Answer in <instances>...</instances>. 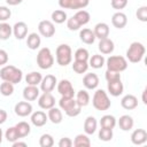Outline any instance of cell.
<instances>
[{"mask_svg": "<svg viewBox=\"0 0 147 147\" xmlns=\"http://www.w3.org/2000/svg\"><path fill=\"white\" fill-rule=\"evenodd\" d=\"M56 87H57V92L61 94V96H64V98H74L75 90H74V86L70 83V80H68V79H61L56 84Z\"/></svg>", "mask_w": 147, "mask_h": 147, "instance_id": "cell-10", "label": "cell"}, {"mask_svg": "<svg viewBox=\"0 0 147 147\" xmlns=\"http://www.w3.org/2000/svg\"><path fill=\"white\" fill-rule=\"evenodd\" d=\"M5 138L7 139L8 142H11V144H13L14 141L18 140V139H20V136H18V133H17V131H16V127H15V126L8 127L7 131L5 132Z\"/></svg>", "mask_w": 147, "mask_h": 147, "instance_id": "cell-39", "label": "cell"}, {"mask_svg": "<svg viewBox=\"0 0 147 147\" xmlns=\"http://www.w3.org/2000/svg\"><path fill=\"white\" fill-rule=\"evenodd\" d=\"M105 77H106V80L107 82L116 80V79H121V74L117 72V71H113V70H108L107 69V71L105 74Z\"/></svg>", "mask_w": 147, "mask_h": 147, "instance_id": "cell-47", "label": "cell"}, {"mask_svg": "<svg viewBox=\"0 0 147 147\" xmlns=\"http://www.w3.org/2000/svg\"><path fill=\"white\" fill-rule=\"evenodd\" d=\"M134 125V121L130 115H122L118 119V126L123 131H130Z\"/></svg>", "mask_w": 147, "mask_h": 147, "instance_id": "cell-26", "label": "cell"}, {"mask_svg": "<svg viewBox=\"0 0 147 147\" xmlns=\"http://www.w3.org/2000/svg\"><path fill=\"white\" fill-rule=\"evenodd\" d=\"M111 24L116 29H123L127 24V16L122 11H117L111 16Z\"/></svg>", "mask_w": 147, "mask_h": 147, "instance_id": "cell-18", "label": "cell"}, {"mask_svg": "<svg viewBox=\"0 0 147 147\" xmlns=\"http://www.w3.org/2000/svg\"><path fill=\"white\" fill-rule=\"evenodd\" d=\"M38 31L39 34H41L45 38H51L55 34V25L52 21L42 20L38 24Z\"/></svg>", "mask_w": 147, "mask_h": 147, "instance_id": "cell-9", "label": "cell"}, {"mask_svg": "<svg viewBox=\"0 0 147 147\" xmlns=\"http://www.w3.org/2000/svg\"><path fill=\"white\" fill-rule=\"evenodd\" d=\"M55 57H56L57 64L61 65V67H65V65L70 64L71 61H72L71 47L69 45H67V44L59 45L56 51H55Z\"/></svg>", "mask_w": 147, "mask_h": 147, "instance_id": "cell-5", "label": "cell"}, {"mask_svg": "<svg viewBox=\"0 0 147 147\" xmlns=\"http://www.w3.org/2000/svg\"><path fill=\"white\" fill-rule=\"evenodd\" d=\"M11 16V10L6 6H0V22H6Z\"/></svg>", "mask_w": 147, "mask_h": 147, "instance_id": "cell-44", "label": "cell"}, {"mask_svg": "<svg viewBox=\"0 0 147 147\" xmlns=\"http://www.w3.org/2000/svg\"><path fill=\"white\" fill-rule=\"evenodd\" d=\"M90 3V0H59V6L62 9H84Z\"/></svg>", "mask_w": 147, "mask_h": 147, "instance_id": "cell-8", "label": "cell"}, {"mask_svg": "<svg viewBox=\"0 0 147 147\" xmlns=\"http://www.w3.org/2000/svg\"><path fill=\"white\" fill-rule=\"evenodd\" d=\"M13 34L16 39H24L28 36V25L25 22H17L13 26Z\"/></svg>", "mask_w": 147, "mask_h": 147, "instance_id": "cell-16", "label": "cell"}, {"mask_svg": "<svg viewBox=\"0 0 147 147\" xmlns=\"http://www.w3.org/2000/svg\"><path fill=\"white\" fill-rule=\"evenodd\" d=\"M57 84V79L53 75H46L40 82V90L42 92H52Z\"/></svg>", "mask_w": 147, "mask_h": 147, "instance_id": "cell-13", "label": "cell"}, {"mask_svg": "<svg viewBox=\"0 0 147 147\" xmlns=\"http://www.w3.org/2000/svg\"><path fill=\"white\" fill-rule=\"evenodd\" d=\"M113 129H107V127H101L99 131V139L102 141H109L113 139Z\"/></svg>", "mask_w": 147, "mask_h": 147, "instance_id": "cell-42", "label": "cell"}, {"mask_svg": "<svg viewBox=\"0 0 147 147\" xmlns=\"http://www.w3.org/2000/svg\"><path fill=\"white\" fill-rule=\"evenodd\" d=\"M137 18L141 22H147V6H141L138 8L137 13Z\"/></svg>", "mask_w": 147, "mask_h": 147, "instance_id": "cell-45", "label": "cell"}, {"mask_svg": "<svg viewBox=\"0 0 147 147\" xmlns=\"http://www.w3.org/2000/svg\"><path fill=\"white\" fill-rule=\"evenodd\" d=\"M92 105L96 110L105 111V110H108L110 108L111 101H110L106 91L96 90L93 94V98H92Z\"/></svg>", "mask_w": 147, "mask_h": 147, "instance_id": "cell-4", "label": "cell"}, {"mask_svg": "<svg viewBox=\"0 0 147 147\" xmlns=\"http://www.w3.org/2000/svg\"><path fill=\"white\" fill-rule=\"evenodd\" d=\"M76 101L77 103L83 108L90 103V94L86 90H79L76 94Z\"/></svg>", "mask_w": 147, "mask_h": 147, "instance_id": "cell-32", "label": "cell"}, {"mask_svg": "<svg viewBox=\"0 0 147 147\" xmlns=\"http://www.w3.org/2000/svg\"><path fill=\"white\" fill-rule=\"evenodd\" d=\"M98 48L101 52V54H111L114 52L115 45H114V41L110 38L107 37V38L100 39L99 45H98Z\"/></svg>", "mask_w": 147, "mask_h": 147, "instance_id": "cell-19", "label": "cell"}, {"mask_svg": "<svg viewBox=\"0 0 147 147\" xmlns=\"http://www.w3.org/2000/svg\"><path fill=\"white\" fill-rule=\"evenodd\" d=\"M83 85L85 86V88L87 90H95L99 85V77L94 72H90L86 74L83 78Z\"/></svg>", "mask_w": 147, "mask_h": 147, "instance_id": "cell-15", "label": "cell"}, {"mask_svg": "<svg viewBox=\"0 0 147 147\" xmlns=\"http://www.w3.org/2000/svg\"><path fill=\"white\" fill-rule=\"evenodd\" d=\"M7 111L3 110V109H0V124H3L7 119Z\"/></svg>", "mask_w": 147, "mask_h": 147, "instance_id": "cell-51", "label": "cell"}, {"mask_svg": "<svg viewBox=\"0 0 147 147\" xmlns=\"http://www.w3.org/2000/svg\"><path fill=\"white\" fill-rule=\"evenodd\" d=\"M23 0H6V2L9 5V6H16V5H20Z\"/></svg>", "mask_w": 147, "mask_h": 147, "instance_id": "cell-52", "label": "cell"}, {"mask_svg": "<svg viewBox=\"0 0 147 147\" xmlns=\"http://www.w3.org/2000/svg\"><path fill=\"white\" fill-rule=\"evenodd\" d=\"M79 38H80V40H82L84 44H86V45H91V44H93L94 40L96 39L95 36H94L93 30L87 29V28H84L83 30L79 31Z\"/></svg>", "mask_w": 147, "mask_h": 147, "instance_id": "cell-25", "label": "cell"}, {"mask_svg": "<svg viewBox=\"0 0 147 147\" xmlns=\"http://www.w3.org/2000/svg\"><path fill=\"white\" fill-rule=\"evenodd\" d=\"M15 127H16V131H17V133H18V136H20V138H24V137L29 136V134H30V132H31L30 124H29V123H26V122H24V121L18 122V123L15 125Z\"/></svg>", "mask_w": 147, "mask_h": 147, "instance_id": "cell-35", "label": "cell"}, {"mask_svg": "<svg viewBox=\"0 0 147 147\" xmlns=\"http://www.w3.org/2000/svg\"><path fill=\"white\" fill-rule=\"evenodd\" d=\"M65 22H67V26H68V29L70 31H77V30L80 29V25L78 24V22L75 20L74 16H71L70 18H67Z\"/></svg>", "mask_w": 147, "mask_h": 147, "instance_id": "cell-46", "label": "cell"}, {"mask_svg": "<svg viewBox=\"0 0 147 147\" xmlns=\"http://www.w3.org/2000/svg\"><path fill=\"white\" fill-rule=\"evenodd\" d=\"M126 5H127V0H111V7L117 10L125 8Z\"/></svg>", "mask_w": 147, "mask_h": 147, "instance_id": "cell-48", "label": "cell"}, {"mask_svg": "<svg viewBox=\"0 0 147 147\" xmlns=\"http://www.w3.org/2000/svg\"><path fill=\"white\" fill-rule=\"evenodd\" d=\"M48 121V117L46 115V113L41 111V110H38V111H34L32 113L31 115V123L37 126V127H40V126H44Z\"/></svg>", "mask_w": 147, "mask_h": 147, "instance_id": "cell-20", "label": "cell"}, {"mask_svg": "<svg viewBox=\"0 0 147 147\" xmlns=\"http://www.w3.org/2000/svg\"><path fill=\"white\" fill-rule=\"evenodd\" d=\"M37 64L40 69L46 70L53 67L54 64V56L48 47H42L39 49L37 54Z\"/></svg>", "mask_w": 147, "mask_h": 147, "instance_id": "cell-6", "label": "cell"}, {"mask_svg": "<svg viewBox=\"0 0 147 147\" xmlns=\"http://www.w3.org/2000/svg\"><path fill=\"white\" fill-rule=\"evenodd\" d=\"M57 145H59V147H71L72 146V140L68 137H63V138L60 139Z\"/></svg>", "mask_w": 147, "mask_h": 147, "instance_id": "cell-49", "label": "cell"}, {"mask_svg": "<svg viewBox=\"0 0 147 147\" xmlns=\"http://www.w3.org/2000/svg\"><path fill=\"white\" fill-rule=\"evenodd\" d=\"M14 111L20 117H26L32 114V105L29 101H20L15 105Z\"/></svg>", "mask_w": 147, "mask_h": 147, "instance_id": "cell-11", "label": "cell"}, {"mask_svg": "<svg viewBox=\"0 0 147 147\" xmlns=\"http://www.w3.org/2000/svg\"><path fill=\"white\" fill-rule=\"evenodd\" d=\"M88 62L87 61H74V64H72V70L76 72V74H84L87 71L88 69Z\"/></svg>", "mask_w": 147, "mask_h": 147, "instance_id": "cell-38", "label": "cell"}, {"mask_svg": "<svg viewBox=\"0 0 147 147\" xmlns=\"http://www.w3.org/2000/svg\"><path fill=\"white\" fill-rule=\"evenodd\" d=\"M48 119L53 123V124H60L63 119V114L62 110L60 108H56L55 106L48 109V114H47Z\"/></svg>", "mask_w": 147, "mask_h": 147, "instance_id": "cell-24", "label": "cell"}, {"mask_svg": "<svg viewBox=\"0 0 147 147\" xmlns=\"http://www.w3.org/2000/svg\"><path fill=\"white\" fill-rule=\"evenodd\" d=\"M13 33V26H10L6 22L0 23V39L1 40H7Z\"/></svg>", "mask_w": 147, "mask_h": 147, "instance_id": "cell-37", "label": "cell"}, {"mask_svg": "<svg viewBox=\"0 0 147 147\" xmlns=\"http://www.w3.org/2000/svg\"><path fill=\"white\" fill-rule=\"evenodd\" d=\"M100 125L101 127L114 129L116 126V118L113 115H103L100 119Z\"/></svg>", "mask_w": 147, "mask_h": 147, "instance_id": "cell-36", "label": "cell"}, {"mask_svg": "<svg viewBox=\"0 0 147 147\" xmlns=\"http://www.w3.org/2000/svg\"><path fill=\"white\" fill-rule=\"evenodd\" d=\"M40 44H41V38H40V36H39L37 32H32V33L28 34L26 45H28V47H29L30 49L34 51V49L39 48Z\"/></svg>", "mask_w": 147, "mask_h": 147, "instance_id": "cell-27", "label": "cell"}, {"mask_svg": "<svg viewBox=\"0 0 147 147\" xmlns=\"http://www.w3.org/2000/svg\"><path fill=\"white\" fill-rule=\"evenodd\" d=\"M107 88H108L109 94L113 96H119L124 91V86L121 79L107 82Z\"/></svg>", "mask_w": 147, "mask_h": 147, "instance_id": "cell-14", "label": "cell"}, {"mask_svg": "<svg viewBox=\"0 0 147 147\" xmlns=\"http://www.w3.org/2000/svg\"><path fill=\"white\" fill-rule=\"evenodd\" d=\"M75 61H88L90 54L86 48H78L74 54Z\"/></svg>", "mask_w": 147, "mask_h": 147, "instance_id": "cell-41", "label": "cell"}, {"mask_svg": "<svg viewBox=\"0 0 147 147\" xmlns=\"http://www.w3.org/2000/svg\"><path fill=\"white\" fill-rule=\"evenodd\" d=\"M74 17H75V20L78 22V24H79L80 26L87 24V23L90 22V18H91L90 13H88L87 10H84V9H80V10L76 11V14L74 15Z\"/></svg>", "mask_w": 147, "mask_h": 147, "instance_id": "cell-30", "label": "cell"}, {"mask_svg": "<svg viewBox=\"0 0 147 147\" xmlns=\"http://www.w3.org/2000/svg\"><path fill=\"white\" fill-rule=\"evenodd\" d=\"M51 18H52V22H53V23L62 24V23H64V22L67 21L68 15H67V13H65L64 10H62V9H56V10H54V11L52 13Z\"/></svg>", "mask_w": 147, "mask_h": 147, "instance_id": "cell-34", "label": "cell"}, {"mask_svg": "<svg viewBox=\"0 0 147 147\" xmlns=\"http://www.w3.org/2000/svg\"><path fill=\"white\" fill-rule=\"evenodd\" d=\"M146 93H147V90L145 88V90L142 91V102H144V105H147V99H146Z\"/></svg>", "mask_w": 147, "mask_h": 147, "instance_id": "cell-54", "label": "cell"}, {"mask_svg": "<svg viewBox=\"0 0 147 147\" xmlns=\"http://www.w3.org/2000/svg\"><path fill=\"white\" fill-rule=\"evenodd\" d=\"M72 145L75 147H88V146H91V140L87 137V134L80 133V134L76 136V138L72 141Z\"/></svg>", "mask_w": 147, "mask_h": 147, "instance_id": "cell-33", "label": "cell"}, {"mask_svg": "<svg viewBox=\"0 0 147 147\" xmlns=\"http://www.w3.org/2000/svg\"><path fill=\"white\" fill-rule=\"evenodd\" d=\"M106 65L108 70L122 72L127 68V60L121 55H111L106 60Z\"/></svg>", "mask_w": 147, "mask_h": 147, "instance_id": "cell-7", "label": "cell"}, {"mask_svg": "<svg viewBox=\"0 0 147 147\" xmlns=\"http://www.w3.org/2000/svg\"><path fill=\"white\" fill-rule=\"evenodd\" d=\"M39 145L40 147H52L54 145V139L51 134L44 133L39 139Z\"/></svg>", "mask_w": 147, "mask_h": 147, "instance_id": "cell-43", "label": "cell"}, {"mask_svg": "<svg viewBox=\"0 0 147 147\" xmlns=\"http://www.w3.org/2000/svg\"><path fill=\"white\" fill-rule=\"evenodd\" d=\"M8 62V53L5 49H0V65H5Z\"/></svg>", "mask_w": 147, "mask_h": 147, "instance_id": "cell-50", "label": "cell"}, {"mask_svg": "<svg viewBox=\"0 0 147 147\" xmlns=\"http://www.w3.org/2000/svg\"><path fill=\"white\" fill-rule=\"evenodd\" d=\"M0 78L5 82H9L11 84H18L21 83L23 78V72L21 69L14 67V65H5L0 70Z\"/></svg>", "mask_w": 147, "mask_h": 147, "instance_id": "cell-1", "label": "cell"}, {"mask_svg": "<svg viewBox=\"0 0 147 147\" xmlns=\"http://www.w3.org/2000/svg\"><path fill=\"white\" fill-rule=\"evenodd\" d=\"M38 105L41 109L48 110L49 108L55 106V98L52 95L51 92H44L40 96H38Z\"/></svg>", "mask_w": 147, "mask_h": 147, "instance_id": "cell-12", "label": "cell"}, {"mask_svg": "<svg viewBox=\"0 0 147 147\" xmlns=\"http://www.w3.org/2000/svg\"><path fill=\"white\" fill-rule=\"evenodd\" d=\"M59 106H60V109L63 110L64 114L69 117H76L82 111V107L77 103L75 98L61 96V99L59 100Z\"/></svg>", "mask_w": 147, "mask_h": 147, "instance_id": "cell-2", "label": "cell"}, {"mask_svg": "<svg viewBox=\"0 0 147 147\" xmlns=\"http://www.w3.org/2000/svg\"><path fill=\"white\" fill-rule=\"evenodd\" d=\"M146 53L145 46L139 41H133L126 49V59L131 63H138L142 60Z\"/></svg>", "mask_w": 147, "mask_h": 147, "instance_id": "cell-3", "label": "cell"}, {"mask_svg": "<svg viewBox=\"0 0 147 147\" xmlns=\"http://www.w3.org/2000/svg\"><path fill=\"white\" fill-rule=\"evenodd\" d=\"M0 93L3 95V96H9L14 93V84L9 83V82H5L1 83L0 85Z\"/></svg>", "mask_w": 147, "mask_h": 147, "instance_id": "cell-40", "label": "cell"}, {"mask_svg": "<svg viewBox=\"0 0 147 147\" xmlns=\"http://www.w3.org/2000/svg\"><path fill=\"white\" fill-rule=\"evenodd\" d=\"M93 32H94L95 38H98V39L107 38L109 36V25L105 22H100V23L95 24Z\"/></svg>", "mask_w": 147, "mask_h": 147, "instance_id": "cell-21", "label": "cell"}, {"mask_svg": "<svg viewBox=\"0 0 147 147\" xmlns=\"http://www.w3.org/2000/svg\"><path fill=\"white\" fill-rule=\"evenodd\" d=\"M18 146L25 147V146H26V142H24V141H18V140H16V141L13 142V147H18Z\"/></svg>", "mask_w": 147, "mask_h": 147, "instance_id": "cell-53", "label": "cell"}, {"mask_svg": "<svg viewBox=\"0 0 147 147\" xmlns=\"http://www.w3.org/2000/svg\"><path fill=\"white\" fill-rule=\"evenodd\" d=\"M39 96V88L34 85H28L23 90V98L26 101H34Z\"/></svg>", "mask_w": 147, "mask_h": 147, "instance_id": "cell-23", "label": "cell"}, {"mask_svg": "<svg viewBox=\"0 0 147 147\" xmlns=\"http://www.w3.org/2000/svg\"><path fill=\"white\" fill-rule=\"evenodd\" d=\"M96 126H98V122L96 118L93 116H87L85 118L84 122V131L86 134H93L96 131Z\"/></svg>", "mask_w": 147, "mask_h": 147, "instance_id": "cell-28", "label": "cell"}, {"mask_svg": "<svg viewBox=\"0 0 147 147\" xmlns=\"http://www.w3.org/2000/svg\"><path fill=\"white\" fill-rule=\"evenodd\" d=\"M2 136H3V132H2V130L0 129V144L2 142Z\"/></svg>", "mask_w": 147, "mask_h": 147, "instance_id": "cell-55", "label": "cell"}, {"mask_svg": "<svg viewBox=\"0 0 147 147\" xmlns=\"http://www.w3.org/2000/svg\"><path fill=\"white\" fill-rule=\"evenodd\" d=\"M105 63H106V60H105L103 55H100V54H94L88 59V65H91L94 69L102 68L105 65Z\"/></svg>", "mask_w": 147, "mask_h": 147, "instance_id": "cell-29", "label": "cell"}, {"mask_svg": "<svg viewBox=\"0 0 147 147\" xmlns=\"http://www.w3.org/2000/svg\"><path fill=\"white\" fill-rule=\"evenodd\" d=\"M41 79H42V76L38 71H31V72H29L25 76V82H26L28 85H34V86H37L38 84H40Z\"/></svg>", "mask_w": 147, "mask_h": 147, "instance_id": "cell-31", "label": "cell"}, {"mask_svg": "<svg viewBox=\"0 0 147 147\" xmlns=\"http://www.w3.org/2000/svg\"><path fill=\"white\" fill-rule=\"evenodd\" d=\"M131 141L134 145H142L147 141V132L144 129H137L131 134Z\"/></svg>", "mask_w": 147, "mask_h": 147, "instance_id": "cell-22", "label": "cell"}, {"mask_svg": "<svg viewBox=\"0 0 147 147\" xmlns=\"http://www.w3.org/2000/svg\"><path fill=\"white\" fill-rule=\"evenodd\" d=\"M121 106L126 110H132L138 107V99L133 94H126L121 100Z\"/></svg>", "mask_w": 147, "mask_h": 147, "instance_id": "cell-17", "label": "cell"}]
</instances>
